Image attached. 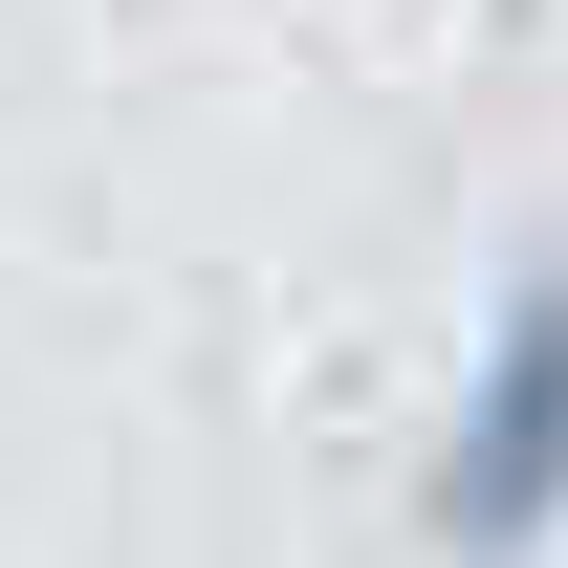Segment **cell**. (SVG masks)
I'll return each mask as SVG.
<instances>
[{"label": "cell", "instance_id": "1", "mask_svg": "<svg viewBox=\"0 0 568 568\" xmlns=\"http://www.w3.org/2000/svg\"><path fill=\"white\" fill-rule=\"evenodd\" d=\"M416 525L459 568H525L568 525V263H525L481 306V372H459V416H437V459H416Z\"/></svg>", "mask_w": 568, "mask_h": 568}]
</instances>
